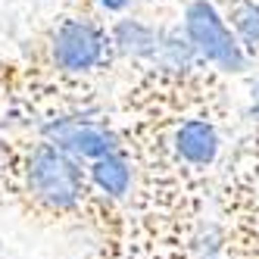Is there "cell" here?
<instances>
[{
    "label": "cell",
    "mask_w": 259,
    "mask_h": 259,
    "mask_svg": "<svg viewBox=\"0 0 259 259\" xmlns=\"http://www.w3.org/2000/svg\"><path fill=\"white\" fill-rule=\"evenodd\" d=\"M106 31L91 19H63L50 34V63L63 75H88L106 60Z\"/></svg>",
    "instance_id": "3957f363"
},
{
    "label": "cell",
    "mask_w": 259,
    "mask_h": 259,
    "mask_svg": "<svg viewBox=\"0 0 259 259\" xmlns=\"http://www.w3.org/2000/svg\"><path fill=\"white\" fill-rule=\"evenodd\" d=\"M225 19L250 57H259V4L256 0H228Z\"/></svg>",
    "instance_id": "9c48e42d"
},
{
    "label": "cell",
    "mask_w": 259,
    "mask_h": 259,
    "mask_svg": "<svg viewBox=\"0 0 259 259\" xmlns=\"http://www.w3.org/2000/svg\"><path fill=\"white\" fill-rule=\"evenodd\" d=\"M159 41H162V31L156 25L144 19H132V16L119 19L109 31V44L128 60H153L159 50Z\"/></svg>",
    "instance_id": "52a82bcc"
},
{
    "label": "cell",
    "mask_w": 259,
    "mask_h": 259,
    "mask_svg": "<svg viewBox=\"0 0 259 259\" xmlns=\"http://www.w3.org/2000/svg\"><path fill=\"white\" fill-rule=\"evenodd\" d=\"M88 181H91V188L97 194H103L106 200H125L132 194V184H135V165L122 150L103 153L97 159H91Z\"/></svg>",
    "instance_id": "8992f818"
},
{
    "label": "cell",
    "mask_w": 259,
    "mask_h": 259,
    "mask_svg": "<svg viewBox=\"0 0 259 259\" xmlns=\"http://www.w3.org/2000/svg\"><path fill=\"white\" fill-rule=\"evenodd\" d=\"M88 169L81 159L60 150L57 144L41 141L25 156V191L34 203L50 212H72L84 200L88 191Z\"/></svg>",
    "instance_id": "6da1fadb"
},
{
    "label": "cell",
    "mask_w": 259,
    "mask_h": 259,
    "mask_svg": "<svg viewBox=\"0 0 259 259\" xmlns=\"http://www.w3.org/2000/svg\"><path fill=\"white\" fill-rule=\"evenodd\" d=\"M194 259H225V234L215 222H203L191 237Z\"/></svg>",
    "instance_id": "30bf717a"
},
{
    "label": "cell",
    "mask_w": 259,
    "mask_h": 259,
    "mask_svg": "<svg viewBox=\"0 0 259 259\" xmlns=\"http://www.w3.org/2000/svg\"><path fill=\"white\" fill-rule=\"evenodd\" d=\"M41 138L57 144L60 150L78 156V159H97L103 153L122 150L119 135L113 128H106L103 122L84 119V116H53L41 122Z\"/></svg>",
    "instance_id": "277c9868"
},
{
    "label": "cell",
    "mask_w": 259,
    "mask_h": 259,
    "mask_svg": "<svg viewBox=\"0 0 259 259\" xmlns=\"http://www.w3.org/2000/svg\"><path fill=\"white\" fill-rule=\"evenodd\" d=\"M138 4V0H100V7L106 13H125V10H132Z\"/></svg>",
    "instance_id": "8fae6325"
},
{
    "label": "cell",
    "mask_w": 259,
    "mask_h": 259,
    "mask_svg": "<svg viewBox=\"0 0 259 259\" xmlns=\"http://www.w3.org/2000/svg\"><path fill=\"white\" fill-rule=\"evenodd\" d=\"M172 150L184 165H191V169H206V165H212L219 159V153H222V135L209 119H200V116L184 119L172 135Z\"/></svg>",
    "instance_id": "5b68a950"
},
{
    "label": "cell",
    "mask_w": 259,
    "mask_h": 259,
    "mask_svg": "<svg viewBox=\"0 0 259 259\" xmlns=\"http://www.w3.org/2000/svg\"><path fill=\"white\" fill-rule=\"evenodd\" d=\"M181 28L197 47L200 63H209L212 69L228 72V75H244L250 69V53L237 41L234 28L228 25V19L219 13L212 0H191L184 7Z\"/></svg>",
    "instance_id": "7a4b0ae2"
},
{
    "label": "cell",
    "mask_w": 259,
    "mask_h": 259,
    "mask_svg": "<svg viewBox=\"0 0 259 259\" xmlns=\"http://www.w3.org/2000/svg\"><path fill=\"white\" fill-rule=\"evenodd\" d=\"M250 116L259 119V75L250 81Z\"/></svg>",
    "instance_id": "7c38bea8"
},
{
    "label": "cell",
    "mask_w": 259,
    "mask_h": 259,
    "mask_svg": "<svg viewBox=\"0 0 259 259\" xmlns=\"http://www.w3.org/2000/svg\"><path fill=\"white\" fill-rule=\"evenodd\" d=\"M4 162H7V144L0 141V169H4Z\"/></svg>",
    "instance_id": "4fadbf2b"
},
{
    "label": "cell",
    "mask_w": 259,
    "mask_h": 259,
    "mask_svg": "<svg viewBox=\"0 0 259 259\" xmlns=\"http://www.w3.org/2000/svg\"><path fill=\"white\" fill-rule=\"evenodd\" d=\"M153 63L165 75H188L200 63V53L191 44V38L184 34V28H172V31H162V41H159Z\"/></svg>",
    "instance_id": "ba28073f"
}]
</instances>
